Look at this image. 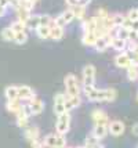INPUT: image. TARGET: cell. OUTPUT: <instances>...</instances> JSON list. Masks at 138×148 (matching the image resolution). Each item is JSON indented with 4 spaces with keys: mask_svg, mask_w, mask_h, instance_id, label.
<instances>
[{
    "mask_svg": "<svg viewBox=\"0 0 138 148\" xmlns=\"http://www.w3.org/2000/svg\"><path fill=\"white\" fill-rule=\"evenodd\" d=\"M83 93L88 101L92 103H102V101H115L118 93L115 89H95L94 86H83Z\"/></svg>",
    "mask_w": 138,
    "mask_h": 148,
    "instance_id": "6da1fadb",
    "label": "cell"
},
{
    "mask_svg": "<svg viewBox=\"0 0 138 148\" xmlns=\"http://www.w3.org/2000/svg\"><path fill=\"white\" fill-rule=\"evenodd\" d=\"M43 145L47 148H65V136L57 134V133L55 134H47L43 138Z\"/></svg>",
    "mask_w": 138,
    "mask_h": 148,
    "instance_id": "7a4b0ae2",
    "label": "cell"
},
{
    "mask_svg": "<svg viewBox=\"0 0 138 148\" xmlns=\"http://www.w3.org/2000/svg\"><path fill=\"white\" fill-rule=\"evenodd\" d=\"M65 87H66V94L71 97H76V96H80V87H79V82L76 76L73 73H68L65 76Z\"/></svg>",
    "mask_w": 138,
    "mask_h": 148,
    "instance_id": "3957f363",
    "label": "cell"
},
{
    "mask_svg": "<svg viewBox=\"0 0 138 148\" xmlns=\"http://www.w3.org/2000/svg\"><path fill=\"white\" fill-rule=\"evenodd\" d=\"M69 127H71V115H69V112H65V114L59 115L58 119H57L55 133L61 136H65L69 132Z\"/></svg>",
    "mask_w": 138,
    "mask_h": 148,
    "instance_id": "277c9868",
    "label": "cell"
},
{
    "mask_svg": "<svg viewBox=\"0 0 138 148\" xmlns=\"http://www.w3.org/2000/svg\"><path fill=\"white\" fill-rule=\"evenodd\" d=\"M95 83V66L86 65L83 68V86H94Z\"/></svg>",
    "mask_w": 138,
    "mask_h": 148,
    "instance_id": "5b68a950",
    "label": "cell"
},
{
    "mask_svg": "<svg viewBox=\"0 0 138 148\" xmlns=\"http://www.w3.org/2000/svg\"><path fill=\"white\" fill-rule=\"evenodd\" d=\"M65 112H68L65 108V94L64 93H58L54 97V114L59 116L62 114H65Z\"/></svg>",
    "mask_w": 138,
    "mask_h": 148,
    "instance_id": "8992f818",
    "label": "cell"
},
{
    "mask_svg": "<svg viewBox=\"0 0 138 148\" xmlns=\"http://www.w3.org/2000/svg\"><path fill=\"white\" fill-rule=\"evenodd\" d=\"M115 64H116V66H119V68L127 69V68H130V66L134 64V61L130 58V56H128L127 53H120V54L116 56V58H115Z\"/></svg>",
    "mask_w": 138,
    "mask_h": 148,
    "instance_id": "52a82bcc",
    "label": "cell"
},
{
    "mask_svg": "<svg viewBox=\"0 0 138 148\" xmlns=\"http://www.w3.org/2000/svg\"><path fill=\"white\" fill-rule=\"evenodd\" d=\"M108 132L115 137H119L124 133V123L122 121H112L108 123Z\"/></svg>",
    "mask_w": 138,
    "mask_h": 148,
    "instance_id": "ba28073f",
    "label": "cell"
},
{
    "mask_svg": "<svg viewBox=\"0 0 138 148\" xmlns=\"http://www.w3.org/2000/svg\"><path fill=\"white\" fill-rule=\"evenodd\" d=\"M28 104H29V107H31V110H32L33 115H39V114H41L43 110H44V103H43V100L39 98L37 96H35L32 100H29Z\"/></svg>",
    "mask_w": 138,
    "mask_h": 148,
    "instance_id": "9c48e42d",
    "label": "cell"
},
{
    "mask_svg": "<svg viewBox=\"0 0 138 148\" xmlns=\"http://www.w3.org/2000/svg\"><path fill=\"white\" fill-rule=\"evenodd\" d=\"M91 118L95 125H108L109 123V116H108V114H106L105 111H102V110L92 111Z\"/></svg>",
    "mask_w": 138,
    "mask_h": 148,
    "instance_id": "30bf717a",
    "label": "cell"
},
{
    "mask_svg": "<svg viewBox=\"0 0 138 148\" xmlns=\"http://www.w3.org/2000/svg\"><path fill=\"white\" fill-rule=\"evenodd\" d=\"M112 36L111 35H105V36H102V38H98L97 39V42H95V50L97 51H105L106 49L111 46L112 43Z\"/></svg>",
    "mask_w": 138,
    "mask_h": 148,
    "instance_id": "8fae6325",
    "label": "cell"
},
{
    "mask_svg": "<svg viewBox=\"0 0 138 148\" xmlns=\"http://www.w3.org/2000/svg\"><path fill=\"white\" fill-rule=\"evenodd\" d=\"M35 97V91L29 86H18V98L21 101H29Z\"/></svg>",
    "mask_w": 138,
    "mask_h": 148,
    "instance_id": "7c38bea8",
    "label": "cell"
},
{
    "mask_svg": "<svg viewBox=\"0 0 138 148\" xmlns=\"http://www.w3.org/2000/svg\"><path fill=\"white\" fill-rule=\"evenodd\" d=\"M50 38L53 40H61L64 38V28L61 26H57L54 24V18H53V22L50 25Z\"/></svg>",
    "mask_w": 138,
    "mask_h": 148,
    "instance_id": "4fadbf2b",
    "label": "cell"
},
{
    "mask_svg": "<svg viewBox=\"0 0 138 148\" xmlns=\"http://www.w3.org/2000/svg\"><path fill=\"white\" fill-rule=\"evenodd\" d=\"M22 101L21 100H11V101H7L6 104V108L8 112H13V114H18L21 110H22Z\"/></svg>",
    "mask_w": 138,
    "mask_h": 148,
    "instance_id": "5bb4252c",
    "label": "cell"
},
{
    "mask_svg": "<svg viewBox=\"0 0 138 148\" xmlns=\"http://www.w3.org/2000/svg\"><path fill=\"white\" fill-rule=\"evenodd\" d=\"M25 138H27L28 141H33V140H37L40 136V132H39V127H36V126H31V127H27L25 129Z\"/></svg>",
    "mask_w": 138,
    "mask_h": 148,
    "instance_id": "9a60e30c",
    "label": "cell"
},
{
    "mask_svg": "<svg viewBox=\"0 0 138 148\" xmlns=\"http://www.w3.org/2000/svg\"><path fill=\"white\" fill-rule=\"evenodd\" d=\"M95 17H91L88 19H83L82 21V28H83V33H88V32H94L95 31Z\"/></svg>",
    "mask_w": 138,
    "mask_h": 148,
    "instance_id": "2e32d148",
    "label": "cell"
},
{
    "mask_svg": "<svg viewBox=\"0 0 138 148\" xmlns=\"http://www.w3.org/2000/svg\"><path fill=\"white\" fill-rule=\"evenodd\" d=\"M108 125H94V130H92V134L95 136L97 138L102 140L106 134H108Z\"/></svg>",
    "mask_w": 138,
    "mask_h": 148,
    "instance_id": "e0dca14e",
    "label": "cell"
},
{
    "mask_svg": "<svg viewBox=\"0 0 138 148\" xmlns=\"http://www.w3.org/2000/svg\"><path fill=\"white\" fill-rule=\"evenodd\" d=\"M111 46L116 51L124 53L126 50H127V40H123V39H119V38H113L112 39Z\"/></svg>",
    "mask_w": 138,
    "mask_h": 148,
    "instance_id": "ac0fdd59",
    "label": "cell"
},
{
    "mask_svg": "<svg viewBox=\"0 0 138 148\" xmlns=\"http://www.w3.org/2000/svg\"><path fill=\"white\" fill-rule=\"evenodd\" d=\"M14 10H15V14H17V19L25 22V24H27V21L29 19V17L32 15L31 11H28L27 8H24V7H21V6H18L17 8H14Z\"/></svg>",
    "mask_w": 138,
    "mask_h": 148,
    "instance_id": "d6986e66",
    "label": "cell"
},
{
    "mask_svg": "<svg viewBox=\"0 0 138 148\" xmlns=\"http://www.w3.org/2000/svg\"><path fill=\"white\" fill-rule=\"evenodd\" d=\"M4 96H6L7 101L20 100L18 98V86H7L6 90H4Z\"/></svg>",
    "mask_w": 138,
    "mask_h": 148,
    "instance_id": "ffe728a7",
    "label": "cell"
},
{
    "mask_svg": "<svg viewBox=\"0 0 138 148\" xmlns=\"http://www.w3.org/2000/svg\"><path fill=\"white\" fill-rule=\"evenodd\" d=\"M97 36L94 35V32H88V33H83L82 36V42L84 46H88V47H94L95 46V42H97Z\"/></svg>",
    "mask_w": 138,
    "mask_h": 148,
    "instance_id": "44dd1931",
    "label": "cell"
},
{
    "mask_svg": "<svg viewBox=\"0 0 138 148\" xmlns=\"http://www.w3.org/2000/svg\"><path fill=\"white\" fill-rule=\"evenodd\" d=\"M40 26V14H35V15H31L29 19L27 21V28L29 29H33L36 31Z\"/></svg>",
    "mask_w": 138,
    "mask_h": 148,
    "instance_id": "7402d4cb",
    "label": "cell"
},
{
    "mask_svg": "<svg viewBox=\"0 0 138 148\" xmlns=\"http://www.w3.org/2000/svg\"><path fill=\"white\" fill-rule=\"evenodd\" d=\"M28 122H29V118L27 115H24V112L20 111L17 114V126L20 129H27L28 127Z\"/></svg>",
    "mask_w": 138,
    "mask_h": 148,
    "instance_id": "603a6c76",
    "label": "cell"
},
{
    "mask_svg": "<svg viewBox=\"0 0 138 148\" xmlns=\"http://www.w3.org/2000/svg\"><path fill=\"white\" fill-rule=\"evenodd\" d=\"M73 10V14H75V19L77 18L80 21H83L84 19V15H86V6L83 4H77V6L75 7H71Z\"/></svg>",
    "mask_w": 138,
    "mask_h": 148,
    "instance_id": "cb8c5ba5",
    "label": "cell"
},
{
    "mask_svg": "<svg viewBox=\"0 0 138 148\" xmlns=\"http://www.w3.org/2000/svg\"><path fill=\"white\" fill-rule=\"evenodd\" d=\"M127 79L131 82L138 79V62H134L130 68H127Z\"/></svg>",
    "mask_w": 138,
    "mask_h": 148,
    "instance_id": "d4e9b609",
    "label": "cell"
},
{
    "mask_svg": "<svg viewBox=\"0 0 138 148\" xmlns=\"http://www.w3.org/2000/svg\"><path fill=\"white\" fill-rule=\"evenodd\" d=\"M10 28L13 29L14 32H27V24L25 22H22V21H14V22H11V25H10Z\"/></svg>",
    "mask_w": 138,
    "mask_h": 148,
    "instance_id": "484cf974",
    "label": "cell"
},
{
    "mask_svg": "<svg viewBox=\"0 0 138 148\" xmlns=\"http://www.w3.org/2000/svg\"><path fill=\"white\" fill-rule=\"evenodd\" d=\"M14 36H15V32L10 26H7L1 31V39L6 40V42H14Z\"/></svg>",
    "mask_w": 138,
    "mask_h": 148,
    "instance_id": "4316f807",
    "label": "cell"
},
{
    "mask_svg": "<svg viewBox=\"0 0 138 148\" xmlns=\"http://www.w3.org/2000/svg\"><path fill=\"white\" fill-rule=\"evenodd\" d=\"M36 35L39 36L40 39H48L50 38V26H39L36 29Z\"/></svg>",
    "mask_w": 138,
    "mask_h": 148,
    "instance_id": "83f0119b",
    "label": "cell"
},
{
    "mask_svg": "<svg viewBox=\"0 0 138 148\" xmlns=\"http://www.w3.org/2000/svg\"><path fill=\"white\" fill-rule=\"evenodd\" d=\"M97 144H99V138H97L94 134H90L86 137V141H84L86 148H92V147H95Z\"/></svg>",
    "mask_w": 138,
    "mask_h": 148,
    "instance_id": "f1b7e54d",
    "label": "cell"
},
{
    "mask_svg": "<svg viewBox=\"0 0 138 148\" xmlns=\"http://www.w3.org/2000/svg\"><path fill=\"white\" fill-rule=\"evenodd\" d=\"M14 42L17 45H25L28 42V33L27 32H17L14 36Z\"/></svg>",
    "mask_w": 138,
    "mask_h": 148,
    "instance_id": "f546056e",
    "label": "cell"
},
{
    "mask_svg": "<svg viewBox=\"0 0 138 148\" xmlns=\"http://www.w3.org/2000/svg\"><path fill=\"white\" fill-rule=\"evenodd\" d=\"M61 15H62L64 21L66 22V25H68V24H71L73 19H75V14H73V10L71 8V7H69V8H66V10L62 14H61Z\"/></svg>",
    "mask_w": 138,
    "mask_h": 148,
    "instance_id": "4dcf8cb0",
    "label": "cell"
},
{
    "mask_svg": "<svg viewBox=\"0 0 138 148\" xmlns=\"http://www.w3.org/2000/svg\"><path fill=\"white\" fill-rule=\"evenodd\" d=\"M124 15L120 13H116V14H112V21H113V25L115 26H122L123 21H124Z\"/></svg>",
    "mask_w": 138,
    "mask_h": 148,
    "instance_id": "1f68e13d",
    "label": "cell"
},
{
    "mask_svg": "<svg viewBox=\"0 0 138 148\" xmlns=\"http://www.w3.org/2000/svg\"><path fill=\"white\" fill-rule=\"evenodd\" d=\"M53 22V17L48 14H40V26H50Z\"/></svg>",
    "mask_w": 138,
    "mask_h": 148,
    "instance_id": "d6a6232c",
    "label": "cell"
},
{
    "mask_svg": "<svg viewBox=\"0 0 138 148\" xmlns=\"http://www.w3.org/2000/svg\"><path fill=\"white\" fill-rule=\"evenodd\" d=\"M128 32H130V29H126V28H123V26H119L116 38L123 39V40H128Z\"/></svg>",
    "mask_w": 138,
    "mask_h": 148,
    "instance_id": "836d02e7",
    "label": "cell"
},
{
    "mask_svg": "<svg viewBox=\"0 0 138 148\" xmlns=\"http://www.w3.org/2000/svg\"><path fill=\"white\" fill-rule=\"evenodd\" d=\"M128 19H131V21H134V19H138V8H131L128 13H127V15H126Z\"/></svg>",
    "mask_w": 138,
    "mask_h": 148,
    "instance_id": "e575fe53",
    "label": "cell"
},
{
    "mask_svg": "<svg viewBox=\"0 0 138 148\" xmlns=\"http://www.w3.org/2000/svg\"><path fill=\"white\" fill-rule=\"evenodd\" d=\"M54 24L57 26H61V28H65V25H66V22L64 21V18H62V15L59 14L58 17H55L54 18Z\"/></svg>",
    "mask_w": 138,
    "mask_h": 148,
    "instance_id": "d590c367",
    "label": "cell"
},
{
    "mask_svg": "<svg viewBox=\"0 0 138 148\" xmlns=\"http://www.w3.org/2000/svg\"><path fill=\"white\" fill-rule=\"evenodd\" d=\"M97 17H98V18L105 19V18H108V17H109V13L106 11L105 8H99L98 11H97Z\"/></svg>",
    "mask_w": 138,
    "mask_h": 148,
    "instance_id": "8d00e7d4",
    "label": "cell"
},
{
    "mask_svg": "<svg viewBox=\"0 0 138 148\" xmlns=\"http://www.w3.org/2000/svg\"><path fill=\"white\" fill-rule=\"evenodd\" d=\"M22 112H24V115H27L28 118H29V116L31 115H33L32 114V110H31V107H29V104H24V105H22Z\"/></svg>",
    "mask_w": 138,
    "mask_h": 148,
    "instance_id": "74e56055",
    "label": "cell"
},
{
    "mask_svg": "<svg viewBox=\"0 0 138 148\" xmlns=\"http://www.w3.org/2000/svg\"><path fill=\"white\" fill-rule=\"evenodd\" d=\"M128 42H138V32L130 29V32H128Z\"/></svg>",
    "mask_w": 138,
    "mask_h": 148,
    "instance_id": "f35d334b",
    "label": "cell"
},
{
    "mask_svg": "<svg viewBox=\"0 0 138 148\" xmlns=\"http://www.w3.org/2000/svg\"><path fill=\"white\" fill-rule=\"evenodd\" d=\"M31 147L32 148H44V145H43V141H40L39 138H37V140L31 141Z\"/></svg>",
    "mask_w": 138,
    "mask_h": 148,
    "instance_id": "ab89813d",
    "label": "cell"
},
{
    "mask_svg": "<svg viewBox=\"0 0 138 148\" xmlns=\"http://www.w3.org/2000/svg\"><path fill=\"white\" fill-rule=\"evenodd\" d=\"M68 96V94H66ZM71 97V96H69ZM71 100H72V103H73V107L75 108H77L80 105V103H82V100H80V96H76V97H71Z\"/></svg>",
    "mask_w": 138,
    "mask_h": 148,
    "instance_id": "60d3db41",
    "label": "cell"
},
{
    "mask_svg": "<svg viewBox=\"0 0 138 148\" xmlns=\"http://www.w3.org/2000/svg\"><path fill=\"white\" fill-rule=\"evenodd\" d=\"M131 31H135V32H138V19H134L131 22V28H130Z\"/></svg>",
    "mask_w": 138,
    "mask_h": 148,
    "instance_id": "b9f144b4",
    "label": "cell"
},
{
    "mask_svg": "<svg viewBox=\"0 0 138 148\" xmlns=\"http://www.w3.org/2000/svg\"><path fill=\"white\" fill-rule=\"evenodd\" d=\"M131 133H133L134 136H138V122L133 125V127H131Z\"/></svg>",
    "mask_w": 138,
    "mask_h": 148,
    "instance_id": "7bdbcfd3",
    "label": "cell"
},
{
    "mask_svg": "<svg viewBox=\"0 0 138 148\" xmlns=\"http://www.w3.org/2000/svg\"><path fill=\"white\" fill-rule=\"evenodd\" d=\"M6 11H7V8H6V7L0 6V17H3V15L6 14Z\"/></svg>",
    "mask_w": 138,
    "mask_h": 148,
    "instance_id": "ee69618b",
    "label": "cell"
},
{
    "mask_svg": "<svg viewBox=\"0 0 138 148\" xmlns=\"http://www.w3.org/2000/svg\"><path fill=\"white\" fill-rule=\"evenodd\" d=\"M92 148H104V145H102V144H97L95 147H92Z\"/></svg>",
    "mask_w": 138,
    "mask_h": 148,
    "instance_id": "f6af8a7d",
    "label": "cell"
},
{
    "mask_svg": "<svg viewBox=\"0 0 138 148\" xmlns=\"http://www.w3.org/2000/svg\"><path fill=\"white\" fill-rule=\"evenodd\" d=\"M33 1H35V3H37V1H39V0H33Z\"/></svg>",
    "mask_w": 138,
    "mask_h": 148,
    "instance_id": "bcb514c9",
    "label": "cell"
},
{
    "mask_svg": "<svg viewBox=\"0 0 138 148\" xmlns=\"http://www.w3.org/2000/svg\"><path fill=\"white\" fill-rule=\"evenodd\" d=\"M77 148H86V147H77Z\"/></svg>",
    "mask_w": 138,
    "mask_h": 148,
    "instance_id": "7dc6e473",
    "label": "cell"
},
{
    "mask_svg": "<svg viewBox=\"0 0 138 148\" xmlns=\"http://www.w3.org/2000/svg\"><path fill=\"white\" fill-rule=\"evenodd\" d=\"M65 148H72V147H65Z\"/></svg>",
    "mask_w": 138,
    "mask_h": 148,
    "instance_id": "c3c4849f",
    "label": "cell"
},
{
    "mask_svg": "<svg viewBox=\"0 0 138 148\" xmlns=\"http://www.w3.org/2000/svg\"><path fill=\"white\" fill-rule=\"evenodd\" d=\"M137 148H138V147H137Z\"/></svg>",
    "mask_w": 138,
    "mask_h": 148,
    "instance_id": "681fc988",
    "label": "cell"
}]
</instances>
